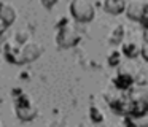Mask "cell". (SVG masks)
<instances>
[{
  "label": "cell",
  "mask_w": 148,
  "mask_h": 127,
  "mask_svg": "<svg viewBox=\"0 0 148 127\" xmlns=\"http://www.w3.org/2000/svg\"><path fill=\"white\" fill-rule=\"evenodd\" d=\"M69 11L77 22L86 24V22L92 21L96 16V6H94L92 0H72L69 5Z\"/></svg>",
  "instance_id": "obj_1"
},
{
  "label": "cell",
  "mask_w": 148,
  "mask_h": 127,
  "mask_svg": "<svg viewBox=\"0 0 148 127\" xmlns=\"http://www.w3.org/2000/svg\"><path fill=\"white\" fill-rule=\"evenodd\" d=\"M59 30L56 33V46L61 48V49H67V48H72L81 40L80 32L75 27H72L70 24L65 25H58Z\"/></svg>",
  "instance_id": "obj_2"
},
{
  "label": "cell",
  "mask_w": 148,
  "mask_h": 127,
  "mask_svg": "<svg viewBox=\"0 0 148 127\" xmlns=\"http://www.w3.org/2000/svg\"><path fill=\"white\" fill-rule=\"evenodd\" d=\"M43 51H45V48H43L42 43H38L35 40H27L19 48V65L37 60L43 54Z\"/></svg>",
  "instance_id": "obj_3"
},
{
  "label": "cell",
  "mask_w": 148,
  "mask_h": 127,
  "mask_svg": "<svg viewBox=\"0 0 148 127\" xmlns=\"http://www.w3.org/2000/svg\"><path fill=\"white\" fill-rule=\"evenodd\" d=\"M14 110H16V116L21 121H32L37 116V107L30 102V98L27 95H24L21 92V95L16 98V103H14Z\"/></svg>",
  "instance_id": "obj_4"
},
{
  "label": "cell",
  "mask_w": 148,
  "mask_h": 127,
  "mask_svg": "<svg viewBox=\"0 0 148 127\" xmlns=\"http://www.w3.org/2000/svg\"><path fill=\"white\" fill-rule=\"evenodd\" d=\"M148 10V5L147 2H142V0H132L131 3H127L124 8V13L126 16H127L131 21H137L142 18V14H143L145 11Z\"/></svg>",
  "instance_id": "obj_5"
},
{
  "label": "cell",
  "mask_w": 148,
  "mask_h": 127,
  "mask_svg": "<svg viewBox=\"0 0 148 127\" xmlns=\"http://www.w3.org/2000/svg\"><path fill=\"white\" fill-rule=\"evenodd\" d=\"M19 48H21V44L16 43L14 40L8 41V43H3V46H2L5 59L10 64H13V65H19Z\"/></svg>",
  "instance_id": "obj_6"
},
{
  "label": "cell",
  "mask_w": 148,
  "mask_h": 127,
  "mask_svg": "<svg viewBox=\"0 0 148 127\" xmlns=\"http://www.w3.org/2000/svg\"><path fill=\"white\" fill-rule=\"evenodd\" d=\"M113 86L116 91H129L134 86V78L129 72H119L113 78Z\"/></svg>",
  "instance_id": "obj_7"
},
{
  "label": "cell",
  "mask_w": 148,
  "mask_h": 127,
  "mask_svg": "<svg viewBox=\"0 0 148 127\" xmlns=\"http://www.w3.org/2000/svg\"><path fill=\"white\" fill-rule=\"evenodd\" d=\"M0 19H3L8 27L16 21V10L11 3L0 2Z\"/></svg>",
  "instance_id": "obj_8"
},
{
  "label": "cell",
  "mask_w": 148,
  "mask_h": 127,
  "mask_svg": "<svg viewBox=\"0 0 148 127\" xmlns=\"http://www.w3.org/2000/svg\"><path fill=\"white\" fill-rule=\"evenodd\" d=\"M126 8V0H103V10L105 13L113 16H118L124 13Z\"/></svg>",
  "instance_id": "obj_9"
},
{
  "label": "cell",
  "mask_w": 148,
  "mask_h": 127,
  "mask_svg": "<svg viewBox=\"0 0 148 127\" xmlns=\"http://www.w3.org/2000/svg\"><path fill=\"white\" fill-rule=\"evenodd\" d=\"M126 37V27L123 24H116L115 29L108 35V43L110 44H121Z\"/></svg>",
  "instance_id": "obj_10"
},
{
  "label": "cell",
  "mask_w": 148,
  "mask_h": 127,
  "mask_svg": "<svg viewBox=\"0 0 148 127\" xmlns=\"http://www.w3.org/2000/svg\"><path fill=\"white\" fill-rule=\"evenodd\" d=\"M126 57H129V59H134V57L138 56V46L134 43V41H127V43L123 44V53Z\"/></svg>",
  "instance_id": "obj_11"
},
{
  "label": "cell",
  "mask_w": 148,
  "mask_h": 127,
  "mask_svg": "<svg viewBox=\"0 0 148 127\" xmlns=\"http://www.w3.org/2000/svg\"><path fill=\"white\" fill-rule=\"evenodd\" d=\"M89 117H91V121H92V122L100 124L103 121V111L100 110L99 107H96V105H91V108H89Z\"/></svg>",
  "instance_id": "obj_12"
},
{
  "label": "cell",
  "mask_w": 148,
  "mask_h": 127,
  "mask_svg": "<svg viewBox=\"0 0 148 127\" xmlns=\"http://www.w3.org/2000/svg\"><path fill=\"white\" fill-rule=\"evenodd\" d=\"M30 38H32V33H30V30H27V29H21V30H18L16 33H14L13 40L16 41V43L23 44V43H26L27 40H30Z\"/></svg>",
  "instance_id": "obj_13"
},
{
  "label": "cell",
  "mask_w": 148,
  "mask_h": 127,
  "mask_svg": "<svg viewBox=\"0 0 148 127\" xmlns=\"http://www.w3.org/2000/svg\"><path fill=\"white\" fill-rule=\"evenodd\" d=\"M132 78H134V83L138 86H145L148 83V73L145 68H140L135 75H132Z\"/></svg>",
  "instance_id": "obj_14"
},
{
  "label": "cell",
  "mask_w": 148,
  "mask_h": 127,
  "mask_svg": "<svg viewBox=\"0 0 148 127\" xmlns=\"http://www.w3.org/2000/svg\"><path fill=\"white\" fill-rule=\"evenodd\" d=\"M107 62H108L110 67H116L121 64V51H112V53L108 54V59H107Z\"/></svg>",
  "instance_id": "obj_15"
},
{
  "label": "cell",
  "mask_w": 148,
  "mask_h": 127,
  "mask_svg": "<svg viewBox=\"0 0 148 127\" xmlns=\"http://www.w3.org/2000/svg\"><path fill=\"white\" fill-rule=\"evenodd\" d=\"M138 54H142L143 60H148V44H147V40H143L142 46L138 48Z\"/></svg>",
  "instance_id": "obj_16"
},
{
  "label": "cell",
  "mask_w": 148,
  "mask_h": 127,
  "mask_svg": "<svg viewBox=\"0 0 148 127\" xmlns=\"http://www.w3.org/2000/svg\"><path fill=\"white\" fill-rule=\"evenodd\" d=\"M58 2H59V0H40L42 6H43V8H46V10H51L53 6H56V5H58Z\"/></svg>",
  "instance_id": "obj_17"
},
{
  "label": "cell",
  "mask_w": 148,
  "mask_h": 127,
  "mask_svg": "<svg viewBox=\"0 0 148 127\" xmlns=\"http://www.w3.org/2000/svg\"><path fill=\"white\" fill-rule=\"evenodd\" d=\"M8 29V25H7V22L3 21V19H0V37H2V33H3L5 30Z\"/></svg>",
  "instance_id": "obj_18"
},
{
  "label": "cell",
  "mask_w": 148,
  "mask_h": 127,
  "mask_svg": "<svg viewBox=\"0 0 148 127\" xmlns=\"http://www.w3.org/2000/svg\"><path fill=\"white\" fill-rule=\"evenodd\" d=\"M2 46H3V41H2V38H0V51H2Z\"/></svg>",
  "instance_id": "obj_19"
},
{
  "label": "cell",
  "mask_w": 148,
  "mask_h": 127,
  "mask_svg": "<svg viewBox=\"0 0 148 127\" xmlns=\"http://www.w3.org/2000/svg\"><path fill=\"white\" fill-rule=\"evenodd\" d=\"M0 126H2V121H0Z\"/></svg>",
  "instance_id": "obj_20"
}]
</instances>
